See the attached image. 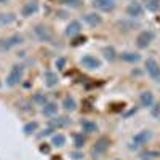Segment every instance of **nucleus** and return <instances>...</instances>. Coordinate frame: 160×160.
<instances>
[{
	"mask_svg": "<svg viewBox=\"0 0 160 160\" xmlns=\"http://www.w3.org/2000/svg\"><path fill=\"white\" fill-rule=\"evenodd\" d=\"M22 75H24V66L22 64H13L11 69L7 75V80H5V85L8 88H15L16 85H19L22 82Z\"/></svg>",
	"mask_w": 160,
	"mask_h": 160,
	"instance_id": "1",
	"label": "nucleus"
},
{
	"mask_svg": "<svg viewBox=\"0 0 160 160\" xmlns=\"http://www.w3.org/2000/svg\"><path fill=\"white\" fill-rule=\"evenodd\" d=\"M151 139H152V131L151 130H141L131 138L130 149H139V148H142V146L148 144Z\"/></svg>",
	"mask_w": 160,
	"mask_h": 160,
	"instance_id": "2",
	"label": "nucleus"
},
{
	"mask_svg": "<svg viewBox=\"0 0 160 160\" xmlns=\"http://www.w3.org/2000/svg\"><path fill=\"white\" fill-rule=\"evenodd\" d=\"M22 43H24V37L21 34H13L10 37L0 38V50H2V51H10L11 48L19 47Z\"/></svg>",
	"mask_w": 160,
	"mask_h": 160,
	"instance_id": "3",
	"label": "nucleus"
},
{
	"mask_svg": "<svg viewBox=\"0 0 160 160\" xmlns=\"http://www.w3.org/2000/svg\"><path fill=\"white\" fill-rule=\"evenodd\" d=\"M144 71H146V74H148L154 80V82L160 83V64H158L157 59H154V58H148V59H146Z\"/></svg>",
	"mask_w": 160,
	"mask_h": 160,
	"instance_id": "4",
	"label": "nucleus"
},
{
	"mask_svg": "<svg viewBox=\"0 0 160 160\" xmlns=\"http://www.w3.org/2000/svg\"><path fill=\"white\" fill-rule=\"evenodd\" d=\"M109 146H111V139L106 138V136H101L99 139H96L95 144H93V148H91V157L93 158H99L101 155L106 154V151L109 149Z\"/></svg>",
	"mask_w": 160,
	"mask_h": 160,
	"instance_id": "5",
	"label": "nucleus"
},
{
	"mask_svg": "<svg viewBox=\"0 0 160 160\" xmlns=\"http://www.w3.org/2000/svg\"><path fill=\"white\" fill-rule=\"evenodd\" d=\"M34 35L37 37V40H40L43 43H50L53 40V32L45 24H35L34 26Z\"/></svg>",
	"mask_w": 160,
	"mask_h": 160,
	"instance_id": "6",
	"label": "nucleus"
},
{
	"mask_svg": "<svg viewBox=\"0 0 160 160\" xmlns=\"http://www.w3.org/2000/svg\"><path fill=\"white\" fill-rule=\"evenodd\" d=\"M154 38H155V34L154 31H149V29H146V31H141L138 35H136V47L139 50H146L152 42H154Z\"/></svg>",
	"mask_w": 160,
	"mask_h": 160,
	"instance_id": "7",
	"label": "nucleus"
},
{
	"mask_svg": "<svg viewBox=\"0 0 160 160\" xmlns=\"http://www.w3.org/2000/svg\"><path fill=\"white\" fill-rule=\"evenodd\" d=\"M93 8L95 11H102V13H112L117 7V0H93Z\"/></svg>",
	"mask_w": 160,
	"mask_h": 160,
	"instance_id": "8",
	"label": "nucleus"
},
{
	"mask_svg": "<svg viewBox=\"0 0 160 160\" xmlns=\"http://www.w3.org/2000/svg\"><path fill=\"white\" fill-rule=\"evenodd\" d=\"M125 11H127V16H128L130 19H138V18H141V16L144 15V7H142L141 2L133 0V2L128 3V7H127Z\"/></svg>",
	"mask_w": 160,
	"mask_h": 160,
	"instance_id": "9",
	"label": "nucleus"
},
{
	"mask_svg": "<svg viewBox=\"0 0 160 160\" xmlns=\"http://www.w3.org/2000/svg\"><path fill=\"white\" fill-rule=\"evenodd\" d=\"M80 64H82L85 69H88V71H96V69L101 68V61L96 56H93V55L82 56V58H80Z\"/></svg>",
	"mask_w": 160,
	"mask_h": 160,
	"instance_id": "10",
	"label": "nucleus"
},
{
	"mask_svg": "<svg viewBox=\"0 0 160 160\" xmlns=\"http://www.w3.org/2000/svg\"><path fill=\"white\" fill-rule=\"evenodd\" d=\"M40 5H38V0H29V2H26L21 8V16L22 18H31L34 16L35 13L38 11Z\"/></svg>",
	"mask_w": 160,
	"mask_h": 160,
	"instance_id": "11",
	"label": "nucleus"
},
{
	"mask_svg": "<svg viewBox=\"0 0 160 160\" xmlns=\"http://www.w3.org/2000/svg\"><path fill=\"white\" fill-rule=\"evenodd\" d=\"M82 19H83V22H87L90 26V28H96V26H101L102 24V16L99 15L98 11L85 13V15H82Z\"/></svg>",
	"mask_w": 160,
	"mask_h": 160,
	"instance_id": "12",
	"label": "nucleus"
},
{
	"mask_svg": "<svg viewBox=\"0 0 160 160\" xmlns=\"http://www.w3.org/2000/svg\"><path fill=\"white\" fill-rule=\"evenodd\" d=\"M80 32H82V22L77 21V19H72L68 26H66V31H64L66 37H69V38L77 37Z\"/></svg>",
	"mask_w": 160,
	"mask_h": 160,
	"instance_id": "13",
	"label": "nucleus"
},
{
	"mask_svg": "<svg viewBox=\"0 0 160 160\" xmlns=\"http://www.w3.org/2000/svg\"><path fill=\"white\" fill-rule=\"evenodd\" d=\"M139 102L142 108H154V104H155V98H154V93L149 91V90H146V91H141V95H139Z\"/></svg>",
	"mask_w": 160,
	"mask_h": 160,
	"instance_id": "14",
	"label": "nucleus"
},
{
	"mask_svg": "<svg viewBox=\"0 0 160 160\" xmlns=\"http://www.w3.org/2000/svg\"><path fill=\"white\" fill-rule=\"evenodd\" d=\"M80 128H82V133H87V135H93V133H96L99 130L98 123L93 122L90 118H82L80 120Z\"/></svg>",
	"mask_w": 160,
	"mask_h": 160,
	"instance_id": "15",
	"label": "nucleus"
},
{
	"mask_svg": "<svg viewBox=\"0 0 160 160\" xmlns=\"http://www.w3.org/2000/svg\"><path fill=\"white\" fill-rule=\"evenodd\" d=\"M118 58L122 59L123 62H128V64H135V62H139L141 61V55L136 51H123L120 53Z\"/></svg>",
	"mask_w": 160,
	"mask_h": 160,
	"instance_id": "16",
	"label": "nucleus"
},
{
	"mask_svg": "<svg viewBox=\"0 0 160 160\" xmlns=\"http://www.w3.org/2000/svg\"><path fill=\"white\" fill-rule=\"evenodd\" d=\"M43 77H45V85H47L48 88H55V87H58V83H59V77H58L56 72H53V71H45Z\"/></svg>",
	"mask_w": 160,
	"mask_h": 160,
	"instance_id": "17",
	"label": "nucleus"
},
{
	"mask_svg": "<svg viewBox=\"0 0 160 160\" xmlns=\"http://www.w3.org/2000/svg\"><path fill=\"white\" fill-rule=\"evenodd\" d=\"M50 125L53 128H62V127H68L71 125V118L69 117H61V115H55L50 118Z\"/></svg>",
	"mask_w": 160,
	"mask_h": 160,
	"instance_id": "18",
	"label": "nucleus"
},
{
	"mask_svg": "<svg viewBox=\"0 0 160 160\" xmlns=\"http://www.w3.org/2000/svg\"><path fill=\"white\" fill-rule=\"evenodd\" d=\"M42 114L45 115V117H55L56 114H58V104L55 102V101H48L47 104H43L42 106Z\"/></svg>",
	"mask_w": 160,
	"mask_h": 160,
	"instance_id": "19",
	"label": "nucleus"
},
{
	"mask_svg": "<svg viewBox=\"0 0 160 160\" xmlns=\"http://www.w3.org/2000/svg\"><path fill=\"white\" fill-rule=\"evenodd\" d=\"M61 106H62V109H64L66 112H74V111L77 109V101H75L71 95H68V96H64Z\"/></svg>",
	"mask_w": 160,
	"mask_h": 160,
	"instance_id": "20",
	"label": "nucleus"
},
{
	"mask_svg": "<svg viewBox=\"0 0 160 160\" xmlns=\"http://www.w3.org/2000/svg\"><path fill=\"white\" fill-rule=\"evenodd\" d=\"M142 7L144 10H148L151 13H157L160 10V0H142Z\"/></svg>",
	"mask_w": 160,
	"mask_h": 160,
	"instance_id": "21",
	"label": "nucleus"
},
{
	"mask_svg": "<svg viewBox=\"0 0 160 160\" xmlns=\"http://www.w3.org/2000/svg\"><path fill=\"white\" fill-rule=\"evenodd\" d=\"M16 21V15L15 13H0V28L3 26H10Z\"/></svg>",
	"mask_w": 160,
	"mask_h": 160,
	"instance_id": "22",
	"label": "nucleus"
},
{
	"mask_svg": "<svg viewBox=\"0 0 160 160\" xmlns=\"http://www.w3.org/2000/svg\"><path fill=\"white\" fill-rule=\"evenodd\" d=\"M51 146H55V148H64L66 146V136L62 133H55V135H51Z\"/></svg>",
	"mask_w": 160,
	"mask_h": 160,
	"instance_id": "23",
	"label": "nucleus"
},
{
	"mask_svg": "<svg viewBox=\"0 0 160 160\" xmlns=\"http://www.w3.org/2000/svg\"><path fill=\"white\" fill-rule=\"evenodd\" d=\"M102 55H104V58L108 59L109 62H112V61H115L118 56H117V51H115V48L114 47H104L102 48Z\"/></svg>",
	"mask_w": 160,
	"mask_h": 160,
	"instance_id": "24",
	"label": "nucleus"
},
{
	"mask_svg": "<svg viewBox=\"0 0 160 160\" xmlns=\"http://www.w3.org/2000/svg\"><path fill=\"white\" fill-rule=\"evenodd\" d=\"M31 101H32V104L43 106V104H47V102H48V98H47L45 93H40V91H37V93H34V95H32Z\"/></svg>",
	"mask_w": 160,
	"mask_h": 160,
	"instance_id": "25",
	"label": "nucleus"
},
{
	"mask_svg": "<svg viewBox=\"0 0 160 160\" xmlns=\"http://www.w3.org/2000/svg\"><path fill=\"white\" fill-rule=\"evenodd\" d=\"M38 130V122H35V120H32V122H28L24 127H22V131H24V135H34V133Z\"/></svg>",
	"mask_w": 160,
	"mask_h": 160,
	"instance_id": "26",
	"label": "nucleus"
},
{
	"mask_svg": "<svg viewBox=\"0 0 160 160\" xmlns=\"http://www.w3.org/2000/svg\"><path fill=\"white\" fill-rule=\"evenodd\" d=\"M72 139H74L75 149H82L83 146H85V136H83V133H74Z\"/></svg>",
	"mask_w": 160,
	"mask_h": 160,
	"instance_id": "27",
	"label": "nucleus"
},
{
	"mask_svg": "<svg viewBox=\"0 0 160 160\" xmlns=\"http://www.w3.org/2000/svg\"><path fill=\"white\" fill-rule=\"evenodd\" d=\"M59 2L69 8H80L83 5V0H59Z\"/></svg>",
	"mask_w": 160,
	"mask_h": 160,
	"instance_id": "28",
	"label": "nucleus"
},
{
	"mask_svg": "<svg viewBox=\"0 0 160 160\" xmlns=\"http://www.w3.org/2000/svg\"><path fill=\"white\" fill-rule=\"evenodd\" d=\"M55 64H56L58 71H62V69L66 68V59H64V58L61 56V58H58V59H56V62H55Z\"/></svg>",
	"mask_w": 160,
	"mask_h": 160,
	"instance_id": "29",
	"label": "nucleus"
},
{
	"mask_svg": "<svg viewBox=\"0 0 160 160\" xmlns=\"http://www.w3.org/2000/svg\"><path fill=\"white\" fill-rule=\"evenodd\" d=\"M72 157H74V160H82L83 158V152H80V149H77V151L72 152Z\"/></svg>",
	"mask_w": 160,
	"mask_h": 160,
	"instance_id": "30",
	"label": "nucleus"
},
{
	"mask_svg": "<svg viewBox=\"0 0 160 160\" xmlns=\"http://www.w3.org/2000/svg\"><path fill=\"white\" fill-rule=\"evenodd\" d=\"M40 151L45 152V154H48V152H50V148H48V146H42V148H40Z\"/></svg>",
	"mask_w": 160,
	"mask_h": 160,
	"instance_id": "31",
	"label": "nucleus"
},
{
	"mask_svg": "<svg viewBox=\"0 0 160 160\" xmlns=\"http://www.w3.org/2000/svg\"><path fill=\"white\" fill-rule=\"evenodd\" d=\"M7 2H10V0H0V3H7Z\"/></svg>",
	"mask_w": 160,
	"mask_h": 160,
	"instance_id": "32",
	"label": "nucleus"
},
{
	"mask_svg": "<svg viewBox=\"0 0 160 160\" xmlns=\"http://www.w3.org/2000/svg\"><path fill=\"white\" fill-rule=\"evenodd\" d=\"M114 160H122V158H114Z\"/></svg>",
	"mask_w": 160,
	"mask_h": 160,
	"instance_id": "33",
	"label": "nucleus"
},
{
	"mask_svg": "<svg viewBox=\"0 0 160 160\" xmlns=\"http://www.w3.org/2000/svg\"><path fill=\"white\" fill-rule=\"evenodd\" d=\"M144 160H146V158H144Z\"/></svg>",
	"mask_w": 160,
	"mask_h": 160,
	"instance_id": "34",
	"label": "nucleus"
}]
</instances>
